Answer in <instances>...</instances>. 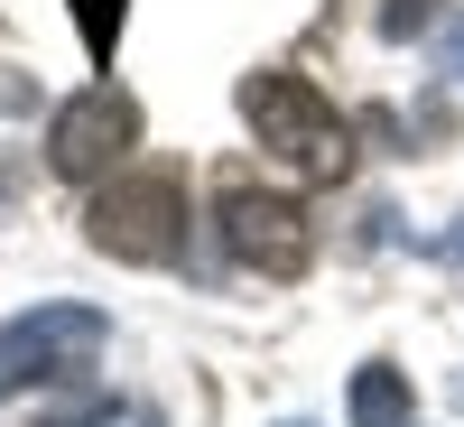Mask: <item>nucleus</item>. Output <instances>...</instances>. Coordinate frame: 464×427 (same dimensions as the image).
<instances>
[{
    "label": "nucleus",
    "instance_id": "1",
    "mask_svg": "<svg viewBox=\"0 0 464 427\" xmlns=\"http://www.w3.org/2000/svg\"><path fill=\"white\" fill-rule=\"evenodd\" d=\"M242 121L260 131V149L269 159H288V168H306V177H343L353 168V131L334 121V102L306 84V74H242Z\"/></svg>",
    "mask_w": 464,
    "mask_h": 427
},
{
    "label": "nucleus",
    "instance_id": "2",
    "mask_svg": "<svg viewBox=\"0 0 464 427\" xmlns=\"http://www.w3.org/2000/svg\"><path fill=\"white\" fill-rule=\"evenodd\" d=\"M102 344H111V316H102V306H65V297H56V306H28V316L0 335V400L93 372Z\"/></svg>",
    "mask_w": 464,
    "mask_h": 427
},
{
    "label": "nucleus",
    "instance_id": "3",
    "mask_svg": "<svg viewBox=\"0 0 464 427\" xmlns=\"http://www.w3.org/2000/svg\"><path fill=\"white\" fill-rule=\"evenodd\" d=\"M84 232H93V251L159 269V260L186 251V186L159 177V168H149V177H111L93 196V214H84Z\"/></svg>",
    "mask_w": 464,
    "mask_h": 427
},
{
    "label": "nucleus",
    "instance_id": "4",
    "mask_svg": "<svg viewBox=\"0 0 464 427\" xmlns=\"http://www.w3.org/2000/svg\"><path fill=\"white\" fill-rule=\"evenodd\" d=\"M223 251L260 269V279H297L316 260V223H306L297 196H269V186H232L223 196Z\"/></svg>",
    "mask_w": 464,
    "mask_h": 427
},
{
    "label": "nucleus",
    "instance_id": "5",
    "mask_svg": "<svg viewBox=\"0 0 464 427\" xmlns=\"http://www.w3.org/2000/svg\"><path fill=\"white\" fill-rule=\"evenodd\" d=\"M130 140H140V102L121 84H84L47 121V159H56V177H102L130 159Z\"/></svg>",
    "mask_w": 464,
    "mask_h": 427
},
{
    "label": "nucleus",
    "instance_id": "6",
    "mask_svg": "<svg viewBox=\"0 0 464 427\" xmlns=\"http://www.w3.org/2000/svg\"><path fill=\"white\" fill-rule=\"evenodd\" d=\"M353 427H409V372L400 363H362L353 372Z\"/></svg>",
    "mask_w": 464,
    "mask_h": 427
},
{
    "label": "nucleus",
    "instance_id": "7",
    "mask_svg": "<svg viewBox=\"0 0 464 427\" xmlns=\"http://www.w3.org/2000/svg\"><path fill=\"white\" fill-rule=\"evenodd\" d=\"M47 427H130V409H111V400H84V409H65V418H47Z\"/></svg>",
    "mask_w": 464,
    "mask_h": 427
},
{
    "label": "nucleus",
    "instance_id": "8",
    "mask_svg": "<svg viewBox=\"0 0 464 427\" xmlns=\"http://www.w3.org/2000/svg\"><path fill=\"white\" fill-rule=\"evenodd\" d=\"M437 10H428V0H391V10H381V28H391V37H409V28H428Z\"/></svg>",
    "mask_w": 464,
    "mask_h": 427
},
{
    "label": "nucleus",
    "instance_id": "9",
    "mask_svg": "<svg viewBox=\"0 0 464 427\" xmlns=\"http://www.w3.org/2000/svg\"><path fill=\"white\" fill-rule=\"evenodd\" d=\"M437 65H446V74H464V10L437 28Z\"/></svg>",
    "mask_w": 464,
    "mask_h": 427
},
{
    "label": "nucleus",
    "instance_id": "10",
    "mask_svg": "<svg viewBox=\"0 0 464 427\" xmlns=\"http://www.w3.org/2000/svg\"><path fill=\"white\" fill-rule=\"evenodd\" d=\"M446 251H455V260H464V223H455V242H446Z\"/></svg>",
    "mask_w": 464,
    "mask_h": 427
}]
</instances>
